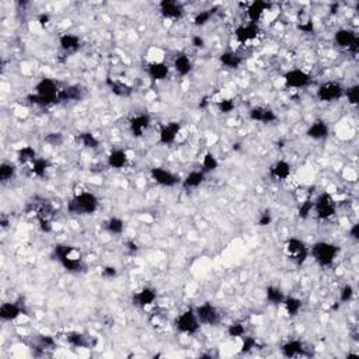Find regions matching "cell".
<instances>
[{
    "label": "cell",
    "mask_w": 359,
    "mask_h": 359,
    "mask_svg": "<svg viewBox=\"0 0 359 359\" xmlns=\"http://www.w3.org/2000/svg\"><path fill=\"white\" fill-rule=\"evenodd\" d=\"M53 257L69 272H82L86 268L82 258V253L73 245L58 244L53 247Z\"/></svg>",
    "instance_id": "obj_1"
},
{
    "label": "cell",
    "mask_w": 359,
    "mask_h": 359,
    "mask_svg": "<svg viewBox=\"0 0 359 359\" xmlns=\"http://www.w3.org/2000/svg\"><path fill=\"white\" fill-rule=\"evenodd\" d=\"M97 209H99V198L89 191H83L74 195L68 202L69 214L79 215V216L93 215Z\"/></svg>",
    "instance_id": "obj_2"
},
{
    "label": "cell",
    "mask_w": 359,
    "mask_h": 359,
    "mask_svg": "<svg viewBox=\"0 0 359 359\" xmlns=\"http://www.w3.org/2000/svg\"><path fill=\"white\" fill-rule=\"evenodd\" d=\"M310 255L320 267H330L333 264L337 255H338V247L328 241H317L312 245Z\"/></svg>",
    "instance_id": "obj_3"
},
{
    "label": "cell",
    "mask_w": 359,
    "mask_h": 359,
    "mask_svg": "<svg viewBox=\"0 0 359 359\" xmlns=\"http://www.w3.org/2000/svg\"><path fill=\"white\" fill-rule=\"evenodd\" d=\"M314 211L320 220H330L335 216L337 202L333 195L328 193H322L314 199Z\"/></svg>",
    "instance_id": "obj_4"
},
{
    "label": "cell",
    "mask_w": 359,
    "mask_h": 359,
    "mask_svg": "<svg viewBox=\"0 0 359 359\" xmlns=\"http://www.w3.org/2000/svg\"><path fill=\"white\" fill-rule=\"evenodd\" d=\"M285 250H287L289 260L296 267L303 266L305 261L307 260V257L310 255V250L307 249L302 240L297 239V237H291V239L287 240Z\"/></svg>",
    "instance_id": "obj_5"
},
{
    "label": "cell",
    "mask_w": 359,
    "mask_h": 359,
    "mask_svg": "<svg viewBox=\"0 0 359 359\" xmlns=\"http://www.w3.org/2000/svg\"><path fill=\"white\" fill-rule=\"evenodd\" d=\"M174 326L177 328V331L182 334H188V335H194L199 331V328L202 324L199 323V320L197 317V313L194 309H188L185 312H182L180 316H177Z\"/></svg>",
    "instance_id": "obj_6"
},
{
    "label": "cell",
    "mask_w": 359,
    "mask_h": 359,
    "mask_svg": "<svg viewBox=\"0 0 359 359\" xmlns=\"http://www.w3.org/2000/svg\"><path fill=\"white\" fill-rule=\"evenodd\" d=\"M344 97V87L337 82H327L317 89V99L323 103H334Z\"/></svg>",
    "instance_id": "obj_7"
},
{
    "label": "cell",
    "mask_w": 359,
    "mask_h": 359,
    "mask_svg": "<svg viewBox=\"0 0 359 359\" xmlns=\"http://www.w3.org/2000/svg\"><path fill=\"white\" fill-rule=\"evenodd\" d=\"M334 41H335V44H337L339 48L348 49L349 52H358L359 38L352 30H348V28H341V30H338V31L335 32V35H334Z\"/></svg>",
    "instance_id": "obj_8"
},
{
    "label": "cell",
    "mask_w": 359,
    "mask_h": 359,
    "mask_svg": "<svg viewBox=\"0 0 359 359\" xmlns=\"http://www.w3.org/2000/svg\"><path fill=\"white\" fill-rule=\"evenodd\" d=\"M284 80H285V84L289 89H303V87H307L309 84L312 83V78L310 74L302 69H292V70H288L285 74H284Z\"/></svg>",
    "instance_id": "obj_9"
},
{
    "label": "cell",
    "mask_w": 359,
    "mask_h": 359,
    "mask_svg": "<svg viewBox=\"0 0 359 359\" xmlns=\"http://www.w3.org/2000/svg\"><path fill=\"white\" fill-rule=\"evenodd\" d=\"M195 313L199 323L203 326H216L220 322V314L212 303H202L195 309Z\"/></svg>",
    "instance_id": "obj_10"
},
{
    "label": "cell",
    "mask_w": 359,
    "mask_h": 359,
    "mask_svg": "<svg viewBox=\"0 0 359 359\" xmlns=\"http://www.w3.org/2000/svg\"><path fill=\"white\" fill-rule=\"evenodd\" d=\"M150 177L162 187H174L180 184V177H177L170 170H166L164 167H153L150 170Z\"/></svg>",
    "instance_id": "obj_11"
},
{
    "label": "cell",
    "mask_w": 359,
    "mask_h": 359,
    "mask_svg": "<svg viewBox=\"0 0 359 359\" xmlns=\"http://www.w3.org/2000/svg\"><path fill=\"white\" fill-rule=\"evenodd\" d=\"M159 10L164 18L167 20H178L185 14V9L180 2L174 0H163L159 3Z\"/></svg>",
    "instance_id": "obj_12"
},
{
    "label": "cell",
    "mask_w": 359,
    "mask_h": 359,
    "mask_svg": "<svg viewBox=\"0 0 359 359\" xmlns=\"http://www.w3.org/2000/svg\"><path fill=\"white\" fill-rule=\"evenodd\" d=\"M258 34H260V27H258V24H253V23L241 24L234 30V38L239 44H247V42L254 41Z\"/></svg>",
    "instance_id": "obj_13"
},
{
    "label": "cell",
    "mask_w": 359,
    "mask_h": 359,
    "mask_svg": "<svg viewBox=\"0 0 359 359\" xmlns=\"http://www.w3.org/2000/svg\"><path fill=\"white\" fill-rule=\"evenodd\" d=\"M152 118L149 114H139L132 117L129 121V129L130 134L135 138H142L145 135V132L150 126Z\"/></svg>",
    "instance_id": "obj_14"
},
{
    "label": "cell",
    "mask_w": 359,
    "mask_h": 359,
    "mask_svg": "<svg viewBox=\"0 0 359 359\" xmlns=\"http://www.w3.org/2000/svg\"><path fill=\"white\" fill-rule=\"evenodd\" d=\"M180 130H181L180 122H168L166 125H163L159 134V143L164 146L173 145L177 139Z\"/></svg>",
    "instance_id": "obj_15"
},
{
    "label": "cell",
    "mask_w": 359,
    "mask_h": 359,
    "mask_svg": "<svg viewBox=\"0 0 359 359\" xmlns=\"http://www.w3.org/2000/svg\"><path fill=\"white\" fill-rule=\"evenodd\" d=\"M34 93L53 100V101H56V104H58V94H59V89H58V84L53 82L52 79L42 78L41 80L35 84V91H34Z\"/></svg>",
    "instance_id": "obj_16"
},
{
    "label": "cell",
    "mask_w": 359,
    "mask_h": 359,
    "mask_svg": "<svg viewBox=\"0 0 359 359\" xmlns=\"http://www.w3.org/2000/svg\"><path fill=\"white\" fill-rule=\"evenodd\" d=\"M267 9H270V5L264 2V0H254L251 2L250 5L247 6V18H249V23H253V24H258L264 16V13L267 11Z\"/></svg>",
    "instance_id": "obj_17"
},
{
    "label": "cell",
    "mask_w": 359,
    "mask_h": 359,
    "mask_svg": "<svg viewBox=\"0 0 359 359\" xmlns=\"http://www.w3.org/2000/svg\"><path fill=\"white\" fill-rule=\"evenodd\" d=\"M84 97V89L79 84L68 86L65 89L59 90L58 94V103H73V101H80Z\"/></svg>",
    "instance_id": "obj_18"
},
{
    "label": "cell",
    "mask_w": 359,
    "mask_h": 359,
    "mask_svg": "<svg viewBox=\"0 0 359 359\" xmlns=\"http://www.w3.org/2000/svg\"><path fill=\"white\" fill-rule=\"evenodd\" d=\"M249 117H250L251 121L254 122H261V124H272L276 121V114L274 109L267 108V107H254V108L250 109L249 112Z\"/></svg>",
    "instance_id": "obj_19"
},
{
    "label": "cell",
    "mask_w": 359,
    "mask_h": 359,
    "mask_svg": "<svg viewBox=\"0 0 359 359\" xmlns=\"http://www.w3.org/2000/svg\"><path fill=\"white\" fill-rule=\"evenodd\" d=\"M157 293L153 288H143L139 292H136L134 297H132V303L135 305L136 307H143L150 306L153 303L156 302Z\"/></svg>",
    "instance_id": "obj_20"
},
{
    "label": "cell",
    "mask_w": 359,
    "mask_h": 359,
    "mask_svg": "<svg viewBox=\"0 0 359 359\" xmlns=\"http://www.w3.org/2000/svg\"><path fill=\"white\" fill-rule=\"evenodd\" d=\"M328 134H330V128H328L327 124L322 120L312 122L310 126H309L306 130L307 138H310L313 141H323V139L327 138Z\"/></svg>",
    "instance_id": "obj_21"
},
{
    "label": "cell",
    "mask_w": 359,
    "mask_h": 359,
    "mask_svg": "<svg viewBox=\"0 0 359 359\" xmlns=\"http://www.w3.org/2000/svg\"><path fill=\"white\" fill-rule=\"evenodd\" d=\"M146 72H147V76L153 82H162V80L167 79L168 73H170V69L164 62H152L147 65Z\"/></svg>",
    "instance_id": "obj_22"
},
{
    "label": "cell",
    "mask_w": 359,
    "mask_h": 359,
    "mask_svg": "<svg viewBox=\"0 0 359 359\" xmlns=\"http://www.w3.org/2000/svg\"><path fill=\"white\" fill-rule=\"evenodd\" d=\"M291 164L285 160H278L275 162L270 168V176L272 178H275L278 181H285L291 177Z\"/></svg>",
    "instance_id": "obj_23"
},
{
    "label": "cell",
    "mask_w": 359,
    "mask_h": 359,
    "mask_svg": "<svg viewBox=\"0 0 359 359\" xmlns=\"http://www.w3.org/2000/svg\"><path fill=\"white\" fill-rule=\"evenodd\" d=\"M59 47L62 51L68 53L76 52L82 47V41L78 35L74 34H62L59 36Z\"/></svg>",
    "instance_id": "obj_24"
},
{
    "label": "cell",
    "mask_w": 359,
    "mask_h": 359,
    "mask_svg": "<svg viewBox=\"0 0 359 359\" xmlns=\"http://www.w3.org/2000/svg\"><path fill=\"white\" fill-rule=\"evenodd\" d=\"M173 66L180 76H188L193 70V62L185 52H180L176 55Z\"/></svg>",
    "instance_id": "obj_25"
},
{
    "label": "cell",
    "mask_w": 359,
    "mask_h": 359,
    "mask_svg": "<svg viewBox=\"0 0 359 359\" xmlns=\"http://www.w3.org/2000/svg\"><path fill=\"white\" fill-rule=\"evenodd\" d=\"M128 160H129V157H128V153H126L125 150H122V149H115V150L111 152L108 155V157H107V164H108V167H111V168L121 170V168H124V167L128 164Z\"/></svg>",
    "instance_id": "obj_26"
},
{
    "label": "cell",
    "mask_w": 359,
    "mask_h": 359,
    "mask_svg": "<svg viewBox=\"0 0 359 359\" xmlns=\"http://www.w3.org/2000/svg\"><path fill=\"white\" fill-rule=\"evenodd\" d=\"M281 352L287 358H296L305 355V345L299 339H291L281 347Z\"/></svg>",
    "instance_id": "obj_27"
},
{
    "label": "cell",
    "mask_w": 359,
    "mask_h": 359,
    "mask_svg": "<svg viewBox=\"0 0 359 359\" xmlns=\"http://www.w3.org/2000/svg\"><path fill=\"white\" fill-rule=\"evenodd\" d=\"M23 309L17 303L6 302L0 307V317L3 322H13L20 317Z\"/></svg>",
    "instance_id": "obj_28"
},
{
    "label": "cell",
    "mask_w": 359,
    "mask_h": 359,
    "mask_svg": "<svg viewBox=\"0 0 359 359\" xmlns=\"http://www.w3.org/2000/svg\"><path fill=\"white\" fill-rule=\"evenodd\" d=\"M205 178H206V174L203 172H201V170L191 172L188 173L187 177L182 180L181 185L182 188H185V190H195V188H198L199 185H202Z\"/></svg>",
    "instance_id": "obj_29"
},
{
    "label": "cell",
    "mask_w": 359,
    "mask_h": 359,
    "mask_svg": "<svg viewBox=\"0 0 359 359\" xmlns=\"http://www.w3.org/2000/svg\"><path fill=\"white\" fill-rule=\"evenodd\" d=\"M219 61L223 65L224 68L228 69H237L240 68V65L243 63V59L240 56L239 53L232 52V51H228V52H223L220 56H219Z\"/></svg>",
    "instance_id": "obj_30"
},
{
    "label": "cell",
    "mask_w": 359,
    "mask_h": 359,
    "mask_svg": "<svg viewBox=\"0 0 359 359\" xmlns=\"http://www.w3.org/2000/svg\"><path fill=\"white\" fill-rule=\"evenodd\" d=\"M282 305H284V307H285V312H287L291 317L297 316L299 313L302 312V309H303V302L300 300V299H297V297L295 296L285 297V300H284Z\"/></svg>",
    "instance_id": "obj_31"
},
{
    "label": "cell",
    "mask_w": 359,
    "mask_h": 359,
    "mask_svg": "<svg viewBox=\"0 0 359 359\" xmlns=\"http://www.w3.org/2000/svg\"><path fill=\"white\" fill-rule=\"evenodd\" d=\"M218 167H219V162H218V159L215 157L214 153H211V152L205 153V156H203L202 159V163H201V172H203L205 174H208V173H212L215 172V170H218Z\"/></svg>",
    "instance_id": "obj_32"
},
{
    "label": "cell",
    "mask_w": 359,
    "mask_h": 359,
    "mask_svg": "<svg viewBox=\"0 0 359 359\" xmlns=\"http://www.w3.org/2000/svg\"><path fill=\"white\" fill-rule=\"evenodd\" d=\"M36 159V152L34 150V147L31 146H24L21 147L20 150L17 152V160L20 164H27V163H32Z\"/></svg>",
    "instance_id": "obj_33"
},
{
    "label": "cell",
    "mask_w": 359,
    "mask_h": 359,
    "mask_svg": "<svg viewBox=\"0 0 359 359\" xmlns=\"http://www.w3.org/2000/svg\"><path fill=\"white\" fill-rule=\"evenodd\" d=\"M108 84L111 91H112L115 96H118V97H128V96H130V93H132V87L128 86L126 83H122L120 80H115V82L108 80Z\"/></svg>",
    "instance_id": "obj_34"
},
{
    "label": "cell",
    "mask_w": 359,
    "mask_h": 359,
    "mask_svg": "<svg viewBox=\"0 0 359 359\" xmlns=\"http://www.w3.org/2000/svg\"><path fill=\"white\" fill-rule=\"evenodd\" d=\"M266 296H267V300H268L271 305H275V306H279V305H282L284 300H285V296H284L282 291L279 289V288H276V287L267 288Z\"/></svg>",
    "instance_id": "obj_35"
},
{
    "label": "cell",
    "mask_w": 359,
    "mask_h": 359,
    "mask_svg": "<svg viewBox=\"0 0 359 359\" xmlns=\"http://www.w3.org/2000/svg\"><path fill=\"white\" fill-rule=\"evenodd\" d=\"M66 341H68L69 345H72L74 348H84V347H89V341L84 337L82 333H78V331H73V333L66 334Z\"/></svg>",
    "instance_id": "obj_36"
},
{
    "label": "cell",
    "mask_w": 359,
    "mask_h": 359,
    "mask_svg": "<svg viewBox=\"0 0 359 359\" xmlns=\"http://www.w3.org/2000/svg\"><path fill=\"white\" fill-rule=\"evenodd\" d=\"M124 229H125V223H124V220L120 218H109L108 220L105 222V230H107L109 234L118 236V234H122Z\"/></svg>",
    "instance_id": "obj_37"
},
{
    "label": "cell",
    "mask_w": 359,
    "mask_h": 359,
    "mask_svg": "<svg viewBox=\"0 0 359 359\" xmlns=\"http://www.w3.org/2000/svg\"><path fill=\"white\" fill-rule=\"evenodd\" d=\"M49 168V163L45 159H41V157H36L35 160L31 163V173L35 176V177H45V173Z\"/></svg>",
    "instance_id": "obj_38"
},
{
    "label": "cell",
    "mask_w": 359,
    "mask_h": 359,
    "mask_svg": "<svg viewBox=\"0 0 359 359\" xmlns=\"http://www.w3.org/2000/svg\"><path fill=\"white\" fill-rule=\"evenodd\" d=\"M16 177V167L11 163H2L0 164V181L6 184V182L11 181L13 178Z\"/></svg>",
    "instance_id": "obj_39"
},
{
    "label": "cell",
    "mask_w": 359,
    "mask_h": 359,
    "mask_svg": "<svg viewBox=\"0 0 359 359\" xmlns=\"http://www.w3.org/2000/svg\"><path fill=\"white\" fill-rule=\"evenodd\" d=\"M78 139L80 141V143L87 147V149H97L100 145V141L96 138L94 134L91 132H82L80 135L78 136Z\"/></svg>",
    "instance_id": "obj_40"
},
{
    "label": "cell",
    "mask_w": 359,
    "mask_h": 359,
    "mask_svg": "<svg viewBox=\"0 0 359 359\" xmlns=\"http://www.w3.org/2000/svg\"><path fill=\"white\" fill-rule=\"evenodd\" d=\"M27 100L30 101V104H34L36 105V107H41V108H45V107H49V105L56 104V101L48 99V97H44V96H40V94H36V93L30 94V96L27 97Z\"/></svg>",
    "instance_id": "obj_41"
},
{
    "label": "cell",
    "mask_w": 359,
    "mask_h": 359,
    "mask_svg": "<svg viewBox=\"0 0 359 359\" xmlns=\"http://www.w3.org/2000/svg\"><path fill=\"white\" fill-rule=\"evenodd\" d=\"M214 10H202L198 13L197 16L194 17V24L197 27H203L208 24L212 16H214Z\"/></svg>",
    "instance_id": "obj_42"
},
{
    "label": "cell",
    "mask_w": 359,
    "mask_h": 359,
    "mask_svg": "<svg viewBox=\"0 0 359 359\" xmlns=\"http://www.w3.org/2000/svg\"><path fill=\"white\" fill-rule=\"evenodd\" d=\"M344 96L347 97V100H348V103L351 105L358 104V99H359L358 84H354V86H351V87H348V89H344Z\"/></svg>",
    "instance_id": "obj_43"
},
{
    "label": "cell",
    "mask_w": 359,
    "mask_h": 359,
    "mask_svg": "<svg viewBox=\"0 0 359 359\" xmlns=\"http://www.w3.org/2000/svg\"><path fill=\"white\" fill-rule=\"evenodd\" d=\"M216 107H218L219 112H222V114H230V112H233L234 108H236V103H234L233 99H222L220 101H218Z\"/></svg>",
    "instance_id": "obj_44"
},
{
    "label": "cell",
    "mask_w": 359,
    "mask_h": 359,
    "mask_svg": "<svg viewBox=\"0 0 359 359\" xmlns=\"http://www.w3.org/2000/svg\"><path fill=\"white\" fill-rule=\"evenodd\" d=\"M313 211H314V201L309 198L306 201H303L300 208H299V218L307 219L310 216V214H312Z\"/></svg>",
    "instance_id": "obj_45"
},
{
    "label": "cell",
    "mask_w": 359,
    "mask_h": 359,
    "mask_svg": "<svg viewBox=\"0 0 359 359\" xmlns=\"http://www.w3.org/2000/svg\"><path fill=\"white\" fill-rule=\"evenodd\" d=\"M228 334L232 338H243L245 335V328L241 323H233L228 327Z\"/></svg>",
    "instance_id": "obj_46"
},
{
    "label": "cell",
    "mask_w": 359,
    "mask_h": 359,
    "mask_svg": "<svg viewBox=\"0 0 359 359\" xmlns=\"http://www.w3.org/2000/svg\"><path fill=\"white\" fill-rule=\"evenodd\" d=\"M257 348V339L254 337H243V344H241V354L245 352H251L253 349Z\"/></svg>",
    "instance_id": "obj_47"
},
{
    "label": "cell",
    "mask_w": 359,
    "mask_h": 359,
    "mask_svg": "<svg viewBox=\"0 0 359 359\" xmlns=\"http://www.w3.org/2000/svg\"><path fill=\"white\" fill-rule=\"evenodd\" d=\"M352 297H354V288L351 285H345L339 292V300L343 303H348L352 300Z\"/></svg>",
    "instance_id": "obj_48"
},
{
    "label": "cell",
    "mask_w": 359,
    "mask_h": 359,
    "mask_svg": "<svg viewBox=\"0 0 359 359\" xmlns=\"http://www.w3.org/2000/svg\"><path fill=\"white\" fill-rule=\"evenodd\" d=\"M45 142L47 143H51L53 146H59L63 143V135L61 132H52V134H48L45 136Z\"/></svg>",
    "instance_id": "obj_49"
},
{
    "label": "cell",
    "mask_w": 359,
    "mask_h": 359,
    "mask_svg": "<svg viewBox=\"0 0 359 359\" xmlns=\"http://www.w3.org/2000/svg\"><path fill=\"white\" fill-rule=\"evenodd\" d=\"M297 28H299V31L305 32V34H313L314 32V24H313L312 18H307L306 21H299Z\"/></svg>",
    "instance_id": "obj_50"
},
{
    "label": "cell",
    "mask_w": 359,
    "mask_h": 359,
    "mask_svg": "<svg viewBox=\"0 0 359 359\" xmlns=\"http://www.w3.org/2000/svg\"><path fill=\"white\" fill-rule=\"evenodd\" d=\"M271 222H272V215H271L270 211L262 212L260 215V218H258V226H261V228H266V226L271 224Z\"/></svg>",
    "instance_id": "obj_51"
},
{
    "label": "cell",
    "mask_w": 359,
    "mask_h": 359,
    "mask_svg": "<svg viewBox=\"0 0 359 359\" xmlns=\"http://www.w3.org/2000/svg\"><path fill=\"white\" fill-rule=\"evenodd\" d=\"M117 268H114V267H104L103 268V271H101V275L104 276L105 279H112V278H115L117 276Z\"/></svg>",
    "instance_id": "obj_52"
},
{
    "label": "cell",
    "mask_w": 359,
    "mask_h": 359,
    "mask_svg": "<svg viewBox=\"0 0 359 359\" xmlns=\"http://www.w3.org/2000/svg\"><path fill=\"white\" fill-rule=\"evenodd\" d=\"M40 343H41V345L44 348H51V347L55 345V339H53L51 335H41V337H40Z\"/></svg>",
    "instance_id": "obj_53"
},
{
    "label": "cell",
    "mask_w": 359,
    "mask_h": 359,
    "mask_svg": "<svg viewBox=\"0 0 359 359\" xmlns=\"http://www.w3.org/2000/svg\"><path fill=\"white\" fill-rule=\"evenodd\" d=\"M193 45L195 48H203L205 47V40L201 35L193 36Z\"/></svg>",
    "instance_id": "obj_54"
},
{
    "label": "cell",
    "mask_w": 359,
    "mask_h": 359,
    "mask_svg": "<svg viewBox=\"0 0 359 359\" xmlns=\"http://www.w3.org/2000/svg\"><path fill=\"white\" fill-rule=\"evenodd\" d=\"M126 250L129 251L130 254H134V253H136V251L139 250V247H138V244H136L134 240H128V241H126Z\"/></svg>",
    "instance_id": "obj_55"
},
{
    "label": "cell",
    "mask_w": 359,
    "mask_h": 359,
    "mask_svg": "<svg viewBox=\"0 0 359 359\" xmlns=\"http://www.w3.org/2000/svg\"><path fill=\"white\" fill-rule=\"evenodd\" d=\"M349 236H351V237H352L354 240L359 239V224L358 223L352 224V228L349 229Z\"/></svg>",
    "instance_id": "obj_56"
},
{
    "label": "cell",
    "mask_w": 359,
    "mask_h": 359,
    "mask_svg": "<svg viewBox=\"0 0 359 359\" xmlns=\"http://www.w3.org/2000/svg\"><path fill=\"white\" fill-rule=\"evenodd\" d=\"M38 23H40L42 27H45L48 23H49V16H48V14H41V16L38 17Z\"/></svg>",
    "instance_id": "obj_57"
},
{
    "label": "cell",
    "mask_w": 359,
    "mask_h": 359,
    "mask_svg": "<svg viewBox=\"0 0 359 359\" xmlns=\"http://www.w3.org/2000/svg\"><path fill=\"white\" fill-rule=\"evenodd\" d=\"M338 7H339L338 5H333V7H331V13H333V14L334 13H337V11H338Z\"/></svg>",
    "instance_id": "obj_58"
}]
</instances>
